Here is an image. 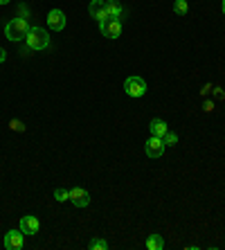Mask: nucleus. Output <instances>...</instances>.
Instances as JSON below:
<instances>
[{
  "mask_svg": "<svg viewBox=\"0 0 225 250\" xmlns=\"http://www.w3.org/2000/svg\"><path fill=\"white\" fill-rule=\"evenodd\" d=\"M29 32V23L27 18H12L9 23L5 25V36L9 41H23Z\"/></svg>",
  "mask_w": 225,
  "mask_h": 250,
  "instance_id": "obj_1",
  "label": "nucleus"
},
{
  "mask_svg": "<svg viewBox=\"0 0 225 250\" xmlns=\"http://www.w3.org/2000/svg\"><path fill=\"white\" fill-rule=\"evenodd\" d=\"M25 45H29L32 50H45L50 47V34L43 27H29L27 36H25Z\"/></svg>",
  "mask_w": 225,
  "mask_h": 250,
  "instance_id": "obj_2",
  "label": "nucleus"
},
{
  "mask_svg": "<svg viewBox=\"0 0 225 250\" xmlns=\"http://www.w3.org/2000/svg\"><path fill=\"white\" fill-rule=\"evenodd\" d=\"M124 93L128 95V97H144V93H146V82L142 79V77H138V75H133V77H128L126 82H124Z\"/></svg>",
  "mask_w": 225,
  "mask_h": 250,
  "instance_id": "obj_3",
  "label": "nucleus"
},
{
  "mask_svg": "<svg viewBox=\"0 0 225 250\" xmlns=\"http://www.w3.org/2000/svg\"><path fill=\"white\" fill-rule=\"evenodd\" d=\"M99 29L106 39H120L122 36V21L120 18H108L104 23H99Z\"/></svg>",
  "mask_w": 225,
  "mask_h": 250,
  "instance_id": "obj_4",
  "label": "nucleus"
},
{
  "mask_svg": "<svg viewBox=\"0 0 225 250\" xmlns=\"http://www.w3.org/2000/svg\"><path fill=\"white\" fill-rule=\"evenodd\" d=\"M88 12L90 16L97 21V23H104L108 21V12H106V0H90V5H88Z\"/></svg>",
  "mask_w": 225,
  "mask_h": 250,
  "instance_id": "obj_5",
  "label": "nucleus"
},
{
  "mask_svg": "<svg viewBox=\"0 0 225 250\" xmlns=\"http://www.w3.org/2000/svg\"><path fill=\"white\" fill-rule=\"evenodd\" d=\"M144 151H146L149 158H160L162 153H164V140L151 135V138L146 140V145H144Z\"/></svg>",
  "mask_w": 225,
  "mask_h": 250,
  "instance_id": "obj_6",
  "label": "nucleus"
},
{
  "mask_svg": "<svg viewBox=\"0 0 225 250\" xmlns=\"http://www.w3.org/2000/svg\"><path fill=\"white\" fill-rule=\"evenodd\" d=\"M23 241H25L23 230H9V232L5 234V248L7 250H20L23 248Z\"/></svg>",
  "mask_w": 225,
  "mask_h": 250,
  "instance_id": "obj_7",
  "label": "nucleus"
},
{
  "mask_svg": "<svg viewBox=\"0 0 225 250\" xmlns=\"http://www.w3.org/2000/svg\"><path fill=\"white\" fill-rule=\"evenodd\" d=\"M70 203L75 208H86L90 205V194L83 187H75V189H70Z\"/></svg>",
  "mask_w": 225,
  "mask_h": 250,
  "instance_id": "obj_8",
  "label": "nucleus"
},
{
  "mask_svg": "<svg viewBox=\"0 0 225 250\" xmlns=\"http://www.w3.org/2000/svg\"><path fill=\"white\" fill-rule=\"evenodd\" d=\"M47 25H50V29H54V32H61V29L65 27V14L61 12V9H52V12L47 14Z\"/></svg>",
  "mask_w": 225,
  "mask_h": 250,
  "instance_id": "obj_9",
  "label": "nucleus"
},
{
  "mask_svg": "<svg viewBox=\"0 0 225 250\" xmlns=\"http://www.w3.org/2000/svg\"><path fill=\"white\" fill-rule=\"evenodd\" d=\"M39 228H41V221L36 219V216L27 214L20 219V230H23V234H36L39 232Z\"/></svg>",
  "mask_w": 225,
  "mask_h": 250,
  "instance_id": "obj_10",
  "label": "nucleus"
},
{
  "mask_svg": "<svg viewBox=\"0 0 225 250\" xmlns=\"http://www.w3.org/2000/svg\"><path fill=\"white\" fill-rule=\"evenodd\" d=\"M106 12L110 18H120L124 14V7H122L120 0H106Z\"/></svg>",
  "mask_w": 225,
  "mask_h": 250,
  "instance_id": "obj_11",
  "label": "nucleus"
},
{
  "mask_svg": "<svg viewBox=\"0 0 225 250\" xmlns=\"http://www.w3.org/2000/svg\"><path fill=\"white\" fill-rule=\"evenodd\" d=\"M149 128H151V135H156V138H162V135L169 131L167 122H162V120H158V117H156V120H151Z\"/></svg>",
  "mask_w": 225,
  "mask_h": 250,
  "instance_id": "obj_12",
  "label": "nucleus"
},
{
  "mask_svg": "<svg viewBox=\"0 0 225 250\" xmlns=\"http://www.w3.org/2000/svg\"><path fill=\"white\" fill-rule=\"evenodd\" d=\"M146 248L149 250H164V239H162V234H149Z\"/></svg>",
  "mask_w": 225,
  "mask_h": 250,
  "instance_id": "obj_13",
  "label": "nucleus"
},
{
  "mask_svg": "<svg viewBox=\"0 0 225 250\" xmlns=\"http://www.w3.org/2000/svg\"><path fill=\"white\" fill-rule=\"evenodd\" d=\"M173 12L178 14V16H185L189 12V5H187V0H176L173 2Z\"/></svg>",
  "mask_w": 225,
  "mask_h": 250,
  "instance_id": "obj_14",
  "label": "nucleus"
},
{
  "mask_svg": "<svg viewBox=\"0 0 225 250\" xmlns=\"http://www.w3.org/2000/svg\"><path fill=\"white\" fill-rule=\"evenodd\" d=\"M88 248H90V250H108V241L97 237V239H93V241L88 244Z\"/></svg>",
  "mask_w": 225,
  "mask_h": 250,
  "instance_id": "obj_15",
  "label": "nucleus"
},
{
  "mask_svg": "<svg viewBox=\"0 0 225 250\" xmlns=\"http://www.w3.org/2000/svg\"><path fill=\"white\" fill-rule=\"evenodd\" d=\"M54 198H57L59 203H65V201H70V189L57 187V189H54Z\"/></svg>",
  "mask_w": 225,
  "mask_h": 250,
  "instance_id": "obj_16",
  "label": "nucleus"
},
{
  "mask_svg": "<svg viewBox=\"0 0 225 250\" xmlns=\"http://www.w3.org/2000/svg\"><path fill=\"white\" fill-rule=\"evenodd\" d=\"M162 140H164V146H176L178 145V135L173 133V131H167V133L162 135Z\"/></svg>",
  "mask_w": 225,
  "mask_h": 250,
  "instance_id": "obj_17",
  "label": "nucleus"
},
{
  "mask_svg": "<svg viewBox=\"0 0 225 250\" xmlns=\"http://www.w3.org/2000/svg\"><path fill=\"white\" fill-rule=\"evenodd\" d=\"M9 126H12V131H16V133H23V131H25V124L20 122V120H12V122H9Z\"/></svg>",
  "mask_w": 225,
  "mask_h": 250,
  "instance_id": "obj_18",
  "label": "nucleus"
},
{
  "mask_svg": "<svg viewBox=\"0 0 225 250\" xmlns=\"http://www.w3.org/2000/svg\"><path fill=\"white\" fill-rule=\"evenodd\" d=\"M29 52H32V47H29V45H23V47H20V54H29Z\"/></svg>",
  "mask_w": 225,
  "mask_h": 250,
  "instance_id": "obj_19",
  "label": "nucleus"
},
{
  "mask_svg": "<svg viewBox=\"0 0 225 250\" xmlns=\"http://www.w3.org/2000/svg\"><path fill=\"white\" fill-rule=\"evenodd\" d=\"M5 57H7V54H5V50H2V47H0V63H2V61H5Z\"/></svg>",
  "mask_w": 225,
  "mask_h": 250,
  "instance_id": "obj_20",
  "label": "nucleus"
},
{
  "mask_svg": "<svg viewBox=\"0 0 225 250\" xmlns=\"http://www.w3.org/2000/svg\"><path fill=\"white\" fill-rule=\"evenodd\" d=\"M7 2H9V0H0V5H7Z\"/></svg>",
  "mask_w": 225,
  "mask_h": 250,
  "instance_id": "obj_21",
  "label": "nucleus"
},
{
  "mask_svg": "<svg viewBox=\"0 0 225 250\" xmlns=\"http://www.w3.org/2000/svg\"><path fill=\"white\" fill-rule=\"evenodd\" d=\"M223 14H225V0H223Z\"/></svg>",
  "mask_w": 225,
  "mask_h": 250,
  "instance_id": "obj_22",
  "label": "nucleus"
}]
</instances>
